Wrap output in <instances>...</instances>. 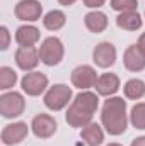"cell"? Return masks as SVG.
Segmentation results:
<instances>
[{"label": "cell", "mask_w": 145, "mask_h": 146, "mask_svg": "<svg viewBox=\"0 0 145 146\" xmlns=\"http://www.w3.org/2000/svg\"><path fill=\"white\" fill-rule=\"evenodd\" d=\"M97 107H99L97 94H94L91 90H80L73 97L72 104L68 106L65 119L72 127L82 129V127H85L87 124L92 122V117H94Z\"/></svg>", "instance_id": "cell-1"}, {"label": "cell", "mask_w": 145, "mask_h": 146, "mask_svg": "<svg viewBox=\"0 0 145 146\" xmlns=\"http://www.w3.org/2000/svg\"><path fill=\"white\" fill-rule=\"evenodd\" d=\"M128 114H126V100L121 97H108L101 109V122L111 136H119L128 127Z\"/></svg>", "instance_id": "cell-2"}, {"label": "cell", "mask_w": 145, "mask_h": 146, "mask_svg": "<svg viewBox=\"0 0 145 146\" xmlns=\"http://www.w3.org/2000/svg\"><path fill=\"white\" fill-rule=\"evenodd\" d=\"M68 104H72V88L65 83H56L50 87L44 94V106L53 112L63 110Z\"/></svg>", "instance_id": "cell-3"}, {"label": "cell", "mask_w": 145, "mask_h": 146, "mask_svg": "<svg viewBox=\"0 0 145 146\" xmlns=\"http://www.w3.org/2000/svg\"><path fill=\"white\" fill-rule=\"evenodd\" d=\"M38 49H39L41 63H44L46 66H56V65H60L62 60H63V56H65L63 42L55 36L46 37Z\"/></svg>", "instance_id": "cell-4"}, {"label": "cell", "mask_w": 145, "mask_h": 146, "mask_svg": "<svg viewBox=\"0 0 145 146\" xmlns=\"http://www.w3.org/2000/svg\"><path fill=\"white\" fill-rule=\"evenodd\" d=\"M26 109V100L19 92H5L0 95V114L5 119H14L22 115Z\"/></svg>", "instance_id": "cell-5"}, {"label": "cell", "mask_w": 145, "mask_h": 146, "mask_svg": "<svg viewBox=\"0 0 145 146\" xmlns=\"http://www.w3.org/2000/svg\"><path fill=\"white\" fill-rule=\"evenodd\" d=\"M21 87L29 97H38L48 88V76L41 72H28L21 80Z\"/></svg>", "instance_id": "cell-6"}, {"label": "cell", "mask_w": 145, "mask_h": 146, "mask_svg": "<svg viewBox=\"0 0 145 146\" xmlns=\"http://www.w3.org/2000/svg\"><path fill=\"white\" fill-rule=\"evenodd\" d=\"M56 129H58V122L50 114H38L31 121V131H33V134L36 138H41V139L51 138L56 133Z\"/></svg>", "instance_id": "cell-7"}, {"label": "cell", "mask_w": 145, "mask_h": 146, "mask_svg": "<svg viewBox=\"0 0 145 146\" xmlns=\"http://www.w3.org/2000/svg\"><path fill=\"white\" fill-rule=\"evenodd\" d=\"M97 78H99V75L89 65H80V66L73 68L72 75H70L72 85L80 88V90H89L91 87H96Z\"/></svg>", "instance_id": "cell-8"}, {"label": "cell", "mask_w": 145, "mask_h": 146, "mask_svg": "<svg viewBox=\"0 0 145 146\" xmlns=\"http://www.w3.org/2000/svg\"><path fill=\"white\" fill-rule=\"evenodd\" d=\"M29 127L28 122H12V124H7L3 129H2V143L3 146H14V145H19L21 141L26 139V136L29 134Z\"/></svg>", "instance_id": "cell-9"}, {"label": "cell", "mask_w": 145, "mask_h": 146, "mask_svg": "<svg viewBox=\"0 0 145 146\" xmlns=\"http://www.w3.org/2000/svg\"><path fill=\"white\" fill-rule=\"evenodd\" d=\"M92 60L99 68H109L116 63V48L109 41L99 42L92 51Z\"/></svg>", "instance_id": "cell-10"}, {"label": "cell", "mask_w": 145, "mask_h": 146, "mask_svg": "<svg viewBox=\"0 0 145 146\" xmlns=\"http://www.w3.org/2000/svg\"><path fill=\"white\" fill-rule=\"evenodd\" d=\"M39 61H41L39 49H36L34 46H29V48L19 46V49L15 51V63L24 72H34V68L39 65Z\"/></svg>", "instance_id": "cell-11"}, {"label": "cell", "mask_w": 145, "mask_h": 146, "mask_svg": "<svg viewBox=\"0 0 145 146\" xmlns=\"http://www.w3.org/2000/svg\"><path fill=\"white\" fill-rule=\"evenodd\" d=\"M15 17L19 21L24 22H34L38 19H41L43 14V5L38 0H21L15 5Z\"/></svg>", "instance_id": "cell-12"}, {"label": "cell", "mask_w": 145, "mask_h": 146, "mask_svg": "<svg viewBox=\"0 0 145 146\" xmlns=\"http://www.w3.org/2000/svg\"><path fill=\"white\" fill-rule=\"evenodd\" d=\"M123 63L128 72L138 73L145 70V54L138 48V44H132L126 48V51L123 54Z\"/></svg>", "instance_id": "cell-13"}, {"label": "cell", "mask_w": 145, "mask_h": 146, "mask_svg": "<svg viewBox=\"0 0 145 146\" xmlns=\"http://www.w3.org/2000/svg\"><path fill=\"white\" fill-rule=\"evenodd\" d=\"M119 90V76L116 73H103L96 82V92L103 97H113Z\"/></svg>", "instance_id": "cell-14"}, {"label": "cell", "mask_w": 145, "mask_h": 146, "mask_svg": "<svg viewBox=\"0 0 145 146\" xmlns=\"http://www.w3.org/2000/svg\"><path fill=\"white\" fill-rule=\"evenodd\" d=\"M39 29L36 26H31V24H24V26H19L17 31H15V42L19 46H24V48H29V46H34L38 41H39Z\"/></svg>", "instance_id": "cell-15"}, {"label": "cell", "mask_w": 145, "mask_h": 146, "mask_svg": "<svg viewBox=\"0 0 145 146\" xmlns=\"http://www.w3.org/2000/svg\"><path fill=\"white\" fill-rule=\"evenodd\" d=\"M84 24L91 33L99 34V33L106 31V27H108V15L101 10H92L84 15Z\"/></svg>", "instance_id": "cell-16"}, {"label": "cell", "mask_w": 145, "mask_h": 146, "mask_svg": "<svg viewBox=\"0 0 145 146\" xmlns=\"http://www.w3.org/2000/svg\"><path fill=\"white\" fill-rule=\"evenodd\" d=\"M80 138L85 141L87 146H99L104 141V131L97 122L92 121L91 124H87L85 127L80 129Z\"/></svg>", "instance_id": "cell-17"}, {"label": "cell", "mask_w": 145, "mask_h": 146, "mask_svg": "<svg viewBox=\"0 0 145 146\" xmlns=\"http://www.w3.org/2000/svg\"><path fill=\"white\" fill-rule=\"evenodd\" d=\"M116 26L123 31H137L142 27V17L137 10H132V12H121L118 17H116Z\"/></svg>", "instance_id": "cell-18"}, {"label": "cell", "mask_w": 145, "mask_h": 146, "mask_svg": "<svg viewBox=\"0 0 145 146\" xmlns=\"http://www.w3.org/2000/svg\"><path fill=\"white\" fill-rule=\"evenodd\" d=\"M67 22V15L63 10H50L44 17H43V26L48 29V31H60Z\"/></svg>", "instance_id": "cell-19"}, {"label": "cell", "mask_w": 145, "mask_h": 146, "mask_svg": "<svg viewBox=\"0 0 145 146\" xmlns=\"http://www.w3.org/2000/svg\"><path fill=\"white\" fill-rule=\"evenodd\" d=\"M123 92H125V97L130 99V100H138L145 95V83L138 78H132L125 83L123 87Z\"/></svg>", "instance_id": "cell-20"}, {"label": "cell", "mask_w": 145, "mask_h": 146, "mask_svg": "<svg viewBox=\"0 0 145 146\" xmlns=\"http://www.w3.org/2000/svg\"><path fill=\"white\" fill-rule=\"evenodd\" d=\"M130 122L137 129H145V102L135 104L130 110Z\"/></svg>", "instance_id": "cell-21"}, {"label": "cell", "mask_w": 145, "mask_h": 146, "mask_svg": "<svg viewBox=\"0 0 145 146\" xmlns=\"http://www.w3.org/2000/svg\"><path fill=\"white\" fill-rule=\"evenodd\" d=\"M17 82V73L14 72L10 66H2L0 68V88L9 90L15 85Z\"/></svg>", "instance_id": "cell-22"}, {"label": "cell", "mask_w": 145, "mask_h": 146, "mask_svg": "<svg viewBox=\"0 0 145 146\" xmlns=\"http://www.w3.org/2000/svg\"><path fill=\"white\" fill-rule=\"evenodd\" d=\"M138 7V2L137 0H111V9L116 10V12H132V10H137Z\"/></svg>", "instance_id": "cell-23"}, {"label": "cell", "mask_w": 145, "mask_h": 146, "mask_svg": "<svg viewBox=\"0 0 145 146\" xmlns=\"http://www.w3.org/2000/svg\"><path fill=\"white\" fill-rule=\"evenodd\" d=\"M0 37H2V41H0V49H2V51L9 49V46H10V33H9V29H7L5 26L0 27Z\"/></svg>", "instance_id": "cell-24"}, {"label": "cell", "mask_w": 145, "mask_h": 146, "mask_svg": "<svg viewBox=\"0 0 145 146\" xmlns=\"http://www.w3.org/2000/svg\"><path fill=\"white\" fill-rule=\"evenodd\" d=\"M104 2L106 0H84V5L85 7H89V9H99V7H103L104 5Z\"/></svg>", "instance_id": "cell-25"}, {"label": "cell", "mask_w": 145, "mask_h": 146, "mask_svg": "<svg viewBox=\"0 0 145 146\" xmlns=\"http://www.w3.org/2000/svg\"><path fill=\"white\" fill-rule=\"evenodd\" d=\"M137 44H138V48L142 49V53L145 54V33H144V34H140V37H138V42H137Z\"/></svg>", "instance_id": "cell-26"}, {"label": "cell", "mask_w": 145, "mask_h": 146, "mask_svg": "<svg viewBox=\"0 0 145 146\" xmlns=\"http://www.w3.org/2000/svg\"><path fill=\"white\" fill-rule=\"evenodd\" d=\"M132 146H145V136H140L132 141Z\"/></svg>", "instance_id": "cell-27"}, {"label": "cell", "mask_w": 145, "mask_h": 146, "mask_svg": "<svg viewBox=\"0 0 145 146\" xmlns=\"http://www.w3.org/2000/svg\"><path fill=\"white\" fill-rule=\"evenodd\" d=\"M60 2V5H65V7H68V5H73L77 0H58Z\"/></svg>", "instance_id": "cell-28"}, {"label": "cell", "mask_w": 145, "mask_h": 146, "mask_svg": "<svg viewBox=\"0 0 145 146\" xmlns=\"http://www.w3.org/2000/svg\"><path fill=\"white\" fill-rule=\"evenodd\" d=\"M106 146H123V145H119V143H109V145H106Z\"/></svg>", "instance_id": "cell-29"}]
</instances>
